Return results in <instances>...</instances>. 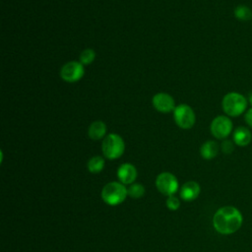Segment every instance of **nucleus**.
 Wrapping results in <instances>:
<instances>
[{"instance_id": "f257e3e1", "label": "nucleus", "mask_w": 252, "mask_h": 252, "mask_svg": "<svg viewBox=\"0 0 252 252\" xmlns=\"http://www.w3.org/2000/svg\"><path fill=\"white\" fill-rule=\"evenodd\" d=\"M243 218L238 209L232 206H224L219 209L213 218V225L220 234H231L242 225Z\"/></svg>"}, {"instance_id": "f03ea898", "label": "nucleus", "mask_w": 252, "mask_h": 252, "mask_svg": "<svg viewBox=\"0 0 252 252\" xmlns=\"http://www.w3.org/2000/svg\"><path fill=\"white\" fill-rule=\"evenodd\" d=\"M221 107L226 115L230 117H237L246 110L247 99L243 94L231 92L223 96L221 100Z\"/></svg>"}, {"instance_id": "7ed1b4c3", "label": "nucleus", "mask_w": 252, "mask_h": 252, "mask_svg": "<svg viewBox=\"0 0 252 252\" xmlns=\"http://www.w3.org/2000/svg\"><path fill=\"white\" fill-rule=\"evenodd\" d=\"M128 195V191L122 183L110 182L107 183L101 190V199L104 203L110 206L121 204Z\"/></svg>"}, {"instance_id": "20e7f679", "label": "nucleus", "mask_w": 252, "mask_h": 252, "mask_svg": "<svg viewBox=\"0 0 252 252\" xmlns=\"http://www.w3.org/2000/svg\"><path fill=\"white\" fill-rule=\"evenodd\" d=\"M101 150L103 156L108 159H115L120 158L125 150L123 139L114 133L108 134L102 141Z\"/></svg>"}, {"instance_id": "39448f33", "label": "nucleus", "mask_w": 252, "mask_h": 252, "mask_svg": "<svg viewBox=\"0 0 252 252\" xmlns=\"http://www.w3.org/2000/svg\"><path fill=\"white\" fill-rule=\"evenodd\" d=\"M175 123L182 129H190L195 124L196 116L193 109L187 104H179L173 110Z\"/></svg>"}, {"instance_id": "423d86ee", "label": "nucleus", "mask_w": 252, "mask_h": 252, "mask_svg": "<svg viewBox=\"0 0 252 252\" xmlns=\"http://www.w3.org/2000/svg\"><path fill=\"white\" fill-rule=\"evenodd\" d=\"M232 122L225 115H219L211 122L210 130L217 139H225L232 131Z\"/></svg>"}, {"instance_id": "0eeeda50", "label": "nucleus", "mask_w": 252, "mask_h": 252, "mask_svg": "<svg viewBox=\"0 0 252 252\" xmlns=\"http://www.w3.org/2000/svg\"><path fill=\"white\" fill-rule=\"evenodd\" d=\"M156 186L161 194L171 196L178 189V181L172 173L161 172L156 179Z\"/></svg>"}, {"instance_id": "6e6552de", "label": "nucleus", "mask_w": 252, "mask_h": 252, "mask_svg": "<svg viewBox=\"0 0 252 252\" xmlns=\"http://www.w3.org/2000/svg\"><path fill=\"white\" fill-rule=\"evenodd\" d=\"M84 74V65L79 61H70L63 65L60 70V77L67 83H75L81 80Z\"/></svg>"}, {"instance_id": "1a4fd4ad", "label": "nucleus", "mask_w": 252, "mask_h": 252, "mask_svg": "<svg viewBox=\"0 0 252 252\" xmlns=\"http://www.w3.org/2000/svg\"><path fill=\"white\" fill-rule=\"evenodd\" d=\"M153 105L159 112H170L176 107L174 99L171 95L165 93H158L153 97Z\"/></svg>"}, {"instance_id": "9d476101", "label": "nucleus", "mask_w": 252, "mask_h": 252, "mask_svg": "<svg viewBox=\"0 0 252 252\" xmlns=\"http://www.w3.org/2000/svg\"><path fill=\"white\" fill-rule=\"evenodd\" d=\"M117 177L122 184H131L137 177L136 167L131 163H122L117 169Z\"/></svg>"}, {"instance_id": "9b49d317", "label": "nucleus", "mask_w": 252, "mask_h": 252, "mask_svg": "<svg viewBox=\"0 0 252 252\" xmlns=\"http://www.w3.org/2000/svg\"><path fill=\"white\" fill-rule=\"evenodd\" d=\"M200 194V185L195 181H188L184 183L180 190V197L184 201H193Z\"/></svg>"}, {"instance_id": "f8f14e48", "label": "nucleus", "mask_w": 252, "mask_h": 252, "mask_svg": "<svg viewBox=\"0 0 252 252\" xmlns=\"http://www.w3.org/2000/svg\"><path fill=\"white\" fill-rule=\"evenodd\" d=\"M232 139L235 145L239 147H245L250 144L252 139V134L248 128L241 126L234 130Z\"/></svg>"}, {"instance_id": "ddd939ff", "label": "nucleus", "mask_w": 252, "mask_h": 252, "mask_svg": "<svg viewBox=\"0 0 252 252\" xmlns=\"http://www.w3.org/2000/svg\"><path fill=\"white\" fill-rule=\"evenodd\" d=\"M106 133V126L104 124V122L97 120V121H94L88 130V134L89 137L92 140H100L104 137Z\"/></svg>"}, {"instance_id": "4468645a", "label": "nucleus", "mask_w": 252, "mask_h": 252, "mask_svg": "<svg viewBox=\"0 0 252 252\" xmlns=\"http://www.w3.org/2000/svg\"><path fill=\"white\" fill-rule=\"evenodd\" d=\"M200 153L203 158L212 159L216 158L219 153V145L215 141H207L202 145Z\"/></svg>"}, {"instance_id": "2eb2a0df", "label": "nucleus", "mask_w": 252, "mask_h": 252, "mask_svg": "<svg viewBox=\"0 0 252 252\" xmlns=\"http://www.w3.org/2000/svg\"><path fill=\"white\" fill-rule=\"evenodd\" d=\"M234 17L241 22H246L252 19V11L246 5H238L234 9Z\"/></svg>"}, {"instance_id": "dca6fc26", "label": "nucleus", "mask_w": 252, "mask_h": 252, "mask_svg": "<svg viewBox=\"0 0 252 252\" xmlns=\"http://www.w3.org/2000/svg\"><path fill=\"white\" fill-rule=\"evenodd\" d=\"M103 167H104V159L99 156L93 157L88 161V169L92 173H98L103 169Z\"/></svg>"}, {"instance_id": "f3484780", "label": "nucleus", "mask_w": 252, "mask_h": 252, "mask_svg": "<svg viewBox=\"0 0 252 252\" xmlns=\"http://www.w3.org/2000/svg\"><path fill=\"white\" fill-rule=\"evenodd\" d=\"M127 191H128V195L130 197H132L134 199H139V198L144 196V194H145V187L143 185H141V184L136 183V184L131 185L127 189Z\"/></svg>"}, {"instance_id": "a211bd4d", "label": "nucleus", "mask_w": 252, "mask_h": 252, "mask_svg": "<svg viewBox=\"0 0 252 252\" xmlns=\"http://www.w3.org/2000/svg\"><path fill=\"white\" fill-rule=\"evenodd\" d=\"M95 58V52L92 48L84 49L80 54V62L84 64H91Z\"/></svg>"}, {"instance_id": "6ab92c4d", "label": "nucleus", "mask_w": 252, "mask_h": 252, "mask_svg": "<svg viewBox=\"0 0 252 252\" xmlns=\"http://www.w3.org/2000/svg\"><path fill=\"white\" fill-rule=\"evenodd\" d=\"M166 206L169 210L171 211H175L177 210L179 207H180V202H179V199L174 197L173 195L171 196H168L167 199H166Z\"/></svg>"}, {"instance_id": "aec40b11", "label": "nucleus", "mask_w": 252, "mask_h": 252, "mask_svg": "<svg viewBox=\"0 0 252 252\" xmlns=\"http://www.w3.org/2000/svg\"><path fill=\"white\" fill-rule=\"evenodd\" d=\"M221 151L224 154H230L233 151V144L229 140H224L221 144Z\"/></svg>"}, {"instance_id": "412c9836", "label": "nucleus", "mask_w": 252, "mask_h": 252, "mask_svg": "<svg viewBox=\"0 0 252 252\" xmlns=\"http://www.w3.org/2000/svg\"><path fill=\"white\" fill-rule=\"evenodd\" d=\"M245 122L252 128V107L245 112Z\"/></svg>"}, {"instance_id": "4be33fe9", "label": "nucleus", "mask_w": 252, "mask_h": 252, "mask_svg": "<svg viewBox=\"0 0 252 252\" xmlns=\"http://www.w3.org/2000/svg\"><path fill=\"white\" fill-rule=\"evenodd\" d=\"M248 100H249V103L252 105V93L250 94V95H249V98H248Z\"/></svg>"}]
</instances>
